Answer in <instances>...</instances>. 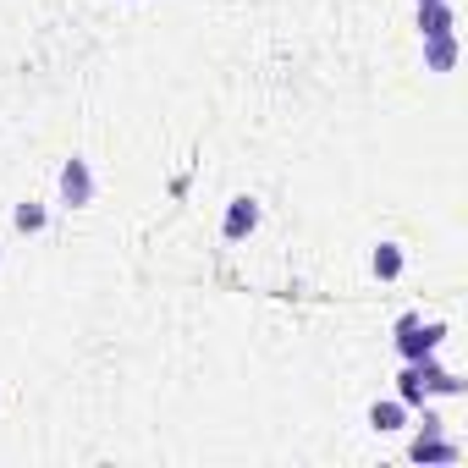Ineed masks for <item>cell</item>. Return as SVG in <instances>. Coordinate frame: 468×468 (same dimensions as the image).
Instances as JSON below:
<instances>
[{
	"label": "cell",
	"instance_id": "obj_1",
	"mask_svg": "<svg viewBox=\"0 0 468 468\" xmlns=\"http://www.w3.org/2000/svg\"><path fill=\"white\" fill-rule=\"evenodd\" d=\"M441 336H446V325L441 320H419V314H402V325H397V353L408 358V364H419V358H435V347H441Z\"/></svg>",
	"mask_w": 468,
	"mask_h": 468
},
{
	"label": "cell",
	"instance_id": "obj_2",
	"mask_svg": "<svg viewBox=\"0 0 468 468\" xmlns=\"http://www.w3.org/2000/svg\"><path fill=\"white\" fill-rule=\"evenodd\" d=\"M61 198H67V204H89V198H94V171H89V160H67V165H61Z\"/></svg>",
	"mask_w": 468,
	"mask_h": 468
},
{
	"label": "cell",
	"instance_id": "obj_3",
	"mask_svg": "<svg viewBox=\"0 0 468 468\" xmlns=\"http://www.w3.org/2000/svg\"><path fill=\"white\" fill-rule=\"evenodd\" d=\"M260 226V204L254 198H231V209H226V220H220V231H226V238L231 243H238V238H249V231Z\"/></svg>",
	"mask_w": 468,
	"mask_h": 468
},
{
	"label": "cell",
	"instance_id": "obj_4",
	"mask_svg": "<svg viewBox=\"0 0 468 468\" xmlns=\"http://www.w3.org/2000/svg\"><path fill=\"white\" fill-rule=\"evenodd\" d=\"M397 402H402V408H424V402H430V391H424V369H419V364H408V369L397 375Z\"/></svg>",
	"mask_w": 468,
	"mask_h": 468
},
{
	"label": "cell",
	"instance_id": "obj_5",
	"mask_svg": "<svg viewBox=\"0 0 468 468\" xmlns=\"http://www.w3.org/2000/svg\"><path fill=\"white\" fill-rule=\"evenodd\" d=\"M402 402H375L369 408V430H380V435H391V430H402Z\"/></svg>",
	"mask_w": 468,
	"mask_h": 468
},
{
	"label": "cell",
	"instance_id": "obj_6",
	"mask_svg": "<svg viewBox=\"0 0 468 468\" xmlns=\"http://www.w3.org/2000/svg\"><path fill=\"white\" fill-rule=\"evenodd\" d=\"M375 276H380V282H397V276H402V249H397V243H380V249H375Z\"/></svg>",
	"mask_w": 468,
	"mask_h": 468
},
{
	"label": "cell",
	"instance_id": "obj_7",
	"mask_svg": "<svg viewBox=\"0 0 468 468\" xmlns=\"http://www.w3.org/2000/svg\"><path fill=\"white\" fill-rule=\"evenodd\" d=\"M413 457H419V463H457V446H452V441H424V435H419V441H413Z\"/></svg>",
	"mask_w": 468,
	"mask_h": 468
},
{
	"label": "cell",
	"instance_id": "obj_8",
	"mask_svg": "<svg viewBox=\"0 0 468 468\" xmlns=\"http://www.w3.org/2000/svg\"><path fill=\"white\" fill-rule=\"evenodd\" d=\"M452 56H457V39H452V34H430V67H435V72H446V67H452Z\"/></svg>",
	"mask_w": 468,
	"mask_h": 468
},
{
	"label": "cell",
	"instance_id": "obj_9",
	"mask_svg": "<svg viewBox=\"0 0 468 468\" xmlns=\"http://www.w3.org/2000/svg\"><path fill=\"white\" fill-rule=\"evenodd\" d=\"M17 226H23V231H45V209H39V204H23V209H17Z\"/></svg>",
	"mask_w": 468,
	"mask_h": 468
},
{
	"label": "cell",
	"instance_id": "obj_10",
	"mask_svg": "<svg viewBox=\"0 0 468 468\" xmlns=\"http://www.w3.org/2000/svg\"><path fill=\"white\" fill-rule=\"evenodd\" d=\"M419 6H435V0H419Z\"/></svg>",
	"mask_w": 468,
	"mask_h": 468
}]
</instances>
